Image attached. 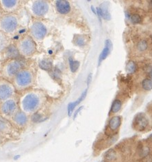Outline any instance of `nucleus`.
Here are the masks:
<instances>
[{"instance_id":"obj_8","label":"nucleus","mask_w":152,"mask_h":162,"mask_svg":"<svg viewBox=\"0 0 152 162\" xmlns=\"http://www.w3.org/2000/svg\"><path fill=\"white\" fill-rule=\"evenodd\" d=\"M21 67V64L19 62L15 61V60H12V62L7 64L6 67H5V74L8 77L15 76L20 71Z\"/></svg>"},{"instance_id":"obj_25","label":"nucleus","mask_w":152,"mask_h":162,"mask_svg":"<svg viewBox=\"0 0 152 162\" xmlns=\"http://www.w3.org/2000/svg\"><path fill=\"white\" fill-rule=\"evenodd\" d=\"M136 47L138 49V50L140 51H145L148 48V43L146 40H142L141 41H139L137 43Z\"/></svg>"},{"instance_id":"obj_29","label":"nucleus","mask_w":152,"mask_h":162,"mask_svg":"<svg viewBox=\"0 0 152 162\" xmlns=\"http://www.w3.org/2000/svg\"><path fill=\"white\" fill-rule=\"evenodd\" d=\"M138 151L141 157H145L149 153V149L147 147H143Z\"/></svg>"},{"instance_id":"obj_17","label":"nucleus","mask_w":152,"mask_h":162,"mask_svg":"<svg viewBox=\"0 0 152 162\" xmlns=\"http://www.w3.org/2000/svg\"><path fill=\"white\" fill-rule=\"evenodd\" d=\"M122 107V103L119 99H115L112 103L111 109H110V112L112 114H116L120 111Z\"/></svg>"},{"instance_id":"obj_12","label":"nucleus","mask_w":152,"mask_h":162,"mask_svg":"<svg viewBox=\"0 0 152 162\" xmlns=\"http://www.w3.org/2000/svg\"><path fill=\"white\" fill-rule=\"evenodd\" d=\"M121 124V118L119 116H114L108 122V128L112 132L117 131Z\"/></svg>"},{"instance_id":"obj_22","label":"nucleus","mask_w":152,"mask_h":162,"mask_svg":"<svg viewBox=\"0 0 152 162\" xmlns=\"http://www.w3.org/2000/svg\"><path fill=\"white\" fill-rule=\"evenodd\" d=\"M69 66H70L71 71H72L73 73L76 72L80 67V62L73 60L71 58H69Z\"/></svg>"},{"instance_id":"obj_7","label":"nucleus","mask_w":152,"mask_h":162,"mask_svg":"<svg viewBox=\"0 0 152 162\" xmlns=\"http://www.w3.org/2000/svg\"><path fill=\"white\" fill-rule=\"evenodd\" d=\"M14 92L13 87L6 81H0V101L8 99Z\"/></svg>"},{"instance_id":"obj_30","label":"nucleus","mask_w":152,"mask_h":162,"mask_svg":"<svg viewBox=\"0 0 152 162\" xmlns=\"http://www.w3.org/2000/svg\"><path fill=\"white\" fill-rule=\"evenodd\" d=\"M41 118V116L38 113L34 114L32 116V121H33V122H39V121L40 120Z\"/></svg>"},{"instance_id":"obj_32","label":"nucleus","mask_w":152,"mask_h":162,"mask_svg":"<svg viewBox=\"0 0 152 162\" xmlns=\"http://www.w3.org/2000/svg\"><path fill=\"white\" fill-rule=\"evenodd\" d=\"M105 47H109L111 49L112 47V42L110 41V40H105Z\"/></svg>"},{"instance_id":"obj_31","label":"nucleus","mask_w":152,"mask_h":162,"mask_svg":"<svg viewBox=\"0 0 152 162\" xmlns=\"http://www.w3.org/2000/svg\"><path fill=\"white\" fill-rule=\"evenodd\" d=\"M6 128V122L4 120L0 118V131H3Z\"/></svg>"},{"instance_id":"obj_15","label":"nucleus","mask_w":152,"mask_h":162,"mask_svg":"<svg viewBox=\"0 0 152 162\" xmlns=\"http://www.w3.org/2000/svg\"><path fill=\"white\" fill-rule=\"evenodd\" d=\"M105 159L107 162H114L117 159V153L114 149H110L105 153Z\"/></svg>"},{"instance_id":"obj_34","label":"nucleus","mask_w":152,"mask_h":162,"mask_svg":"<svg viewBox=\"0 0 152 162\" xmlns=\"http://www.w3.org/2000/svg\"><path fill=\"white\" fill-rule=\"evenodd\" d=\"M82 108H83V106H82V107H80V108H79V109H78V110H77L76 111V114H75V115H74V119L76 118V116H77V115L78 114V113H79V112L81 111V110L82 109Z\"/></svg>"},{"instance_id":"obj_4","label":"nucleus","mask_w":152,"mask_h":162,"mask_svg":"<svg viewBox=\"0 0 152 162\" xmlns=\"http://www.w3.org/2000/svg\"><path fill=\"white\" fill-rule=\"evenodd\" d=\"M39 99L34 94H29L24 97L22 101L23 108L28 112H32L38 108Z\"/></svg>"},{"instance_id":"obj_2","label":"nucleus","mask_w":152,"mask_h":162,"mask_svg":"<svg viewBox=\"0 0 152 162\" xmlns=\"http://www.w3.org/2000/svg\"><path fill=\"white\" fill-rule=\"evenodd\" d=\"M18 27V20L15 16L6 15L0 19V28L3 32H13Z\"/></svg>"},{"instance_id":"obj_18","label":"nucleus","mask_w":152,"mask_h":162,"mask_svg":"<svg viewBox=\"0 0 152 162\" xmlns=\"http://www.w3.org/2000/svg\"><path fill=\"white\" fill-rule=\"evenodd\" d=\"M8 40L4 32L0 31V51L3 50L8 45Z\"/></svg>"},{"instance_id":"obj_20","label":"nucleus","mask_w":152,"mask_h":162,"mask_svg":"<svg viewBox=\"0 0 152 162\" xmlns=\"http://www.w3.org/2000/svg\"><path fill=\"white\" fill-rule=\"evenodd\" d=\"M17 3L18 1H15V0H3V1H1L2 6L6 9H12L15 8Z\"/></svg>"},{"instance_id":"obj_9","label":"nucleus","mask_w":152,"mask_h":162,"mask_svg":"<svg viewBox=\"0 0 152 162\" xmlns=\"http://www.w3.org/2000/svg\"><path fill=\"white\" fill-rule=\"evenodd\" d=\"M49 6L47 2L44 1H36L32 6L34 13L37 16H43L47 13Z\"/></svg>"},{"instance_id":"obj_1","label":"nucleus","mask_w":152,"mask_h":162,"mask_svg":"<svg viewBox=\"0 0 152 162\" xmlns=\"http://www.w3.org/2000/svg\"><path fill=\"white\" fill-rule=\"evenodd\" d=\"M18 49L23 56H30L35 52L36 44L31 37L26 36L19 41Z\"/></svg>"},{"instance_id":"obj_3","label":"nucleus","mask_w":152,"mask_h":162,"mask_svg":"<svg viewBox=\"0 0 152 162\" xmlns=\"http://www.w3.org/2000/svg\"><path fill=\"white\" fill-rule=\"evenodd\" d=\"M15 83L20 88H26L32 83L33 76L32 73L28 70L20 71L15 75Z\"/></svg>"},{"instance_id":"obj_16","label":"nucleus","mask_w":152,"mask_h":162,"mask_svg":"<svg viewBox=\"0 0 152 162\" xmlns=\"http://www.w3.org/2000/svg\"><path fill=\"white\" fill-rule=\"evenodd\" d=\"M19 49H18L15 46L11 45L7 48L6 56H8V58H17V57L19 56Z\"/></svg>"},{"instance_id":"obj_35","label":"nucleus","mask_w":152,"mask_h":162,"mask_svg":"<svg viewBox=\"0 0 152 162\" xmlns=\"http://www.w3.org/2000/svg\"><path fill=\"white\" fill-rule=\"evenodd\" d=\"M91 10H93V12L95 14H96V15H97V12H96V11H95V10L94 7H93V6H91Z\"/></svg>"},{"instance_id":"obj_21","label":"nucleus","mask_w":152,"mask_h":162,"mask_svg":"<svg viewBox=\"0 0 152 162\" xmlns=\"http://www.w3.org/2000/svg\"><path fill=\"white\" fill-rule=\"evenodd\" d=\"M142 87L145 90H147V91H150V90H152V80L150 79H148V78H145L143 80L142 83Z\"/></svg>"},{"instance_id":"obj_11","label":"nucleus","mask_w":152,"mask_h":162,"mask_svg":"<svg viewBox=\"0 0 152 162\" xmlns=\"http://www.w3.org/2000/svg\"><path fill=\"white\" fill-rule=\"evenodd\" d=\"M56 9L59 13L65 15L69 13L71 10V6L69 1H64V0H58L56 1Z\"/></svg>"},{"instance_id":"obj_13","label":"nucleus","mask_w":152,"mask_h":162,"mask_svg":"<svg viewBox=\"0 0 152 162\" xmlns=\"http://www.w3.org/2000/svg\"><path fill=\"white\" fill-rule=\"evenodd\" d=\"M87 90H88L87 89L86 90H85L84 91L83 93L82 94L81 97H80L76 101H75V102H73V103H70L69 105H68V108H67L68 115H69V116L71 115V114H72L73 111L74 110L75 108H76V107L78 106V104H80V103L85 99L86 96V94H87Z\"/></svg>"},{"instance_id":"obj_27","label":"nucleus","mask_w":152,"mask_h":162,"mask_svg":"<svg viewBox=\"0 0 152 162\" xmlns=\"http://www.w3.org/2000/svg\"><path fill=\"white\" fill-rule=\"evenodd\" d=\"M74 41L75 43H76L77 45L80 46V47H82V46L85 45L86 43L84 37H83L82 36H75Z\"/></svg>"},{"instance_id":"obj_19","label":"nucleus","mask_w":152,"mask_h":162,"mask_svg":"<svg viewBox=\"0 0 152 162\" xmlns=\"http://www.w3.org/2000/svg\"><path fill=\"white\" fill-rule=\"evenodd\" d=\"M137 69L136 64L134 61H129L126 65V70L128 74L134 73Z\"/></svg>"},{"instance_id":"obj_5","label":"nucleus","mask_w":152,"mask_h":162,"mask_svg":"<svg viewBox=\"0 0 152 162\" xmlns=\"http://www.w3.org/2000/svg\"><path fill=\"white\" fill-rule=\"evenodd\" d=\"M149 122L145 114L138 113L135 116L133 120V127L138 131H143L148 127Z\"/></svg>"},{"instance_id":"obj_26","label":"nucleus","mask_w":152,"mask_h":162,"mask_svg":"<svg viewBox=\"0 0 152 162\" xmlns=\"http://www.w3.org/2000/svg\"><path fill=\"white\" fill-rule=\"evenodd\" d=\"M100 9H101V17L103 18V19H105V20H110L111 19V16H110V12H109L108 8L106 7H103V8H101L100 7Z\"/></svg>"},{"instance_id":"obj_10","label":"nucleus","mask_w":152,"mask_h":162,"mask_svg":"<svg viewBox=\"0 0 152 162\" xmlns=\"http://www.w3.org/2000/svg\"><path fill=\"white\" fill-rule=\"evenodd\" d=\"M16 108H17V105L15 101L7 100L1 106V110L3 114L9 115L15 112Z\"/></svg>"},{"instance_id":"obj_36","label":"nucleus","mask_w":152,"mask_h":162,"mask_svg":"<svg viewBox=\"0 0 152 162\" xmlns=\"http://www.w3.org/2000/svg\"><path fill=\"white\" fill-rule=\"evenodd\" d=\"M149 76H150V77H151V79H152V71L149 73Z\"/></svg>"},{"instance_id":"obj_14","label":"nucleus","mask_w":152,"mask_h":162,"mask_svg":"<svg viewBox=\"0 0 152 162\" xmlns=\"http://www.w3.org/2000/svg\"><path fill=\"white\" fill-rule=\"evenodd\" d=\"M15 121L16 123H17L19 125H24L26 124L28 118H27L26 114L22 112H19L16 114L15 116Z\"/></svg>"},{"instance_id":"obj_24","label":"nucleus","mask_w":152,"mask_h":162,"mask_svg":"<svg viewBox=\"0 0 152 162\" xmlns=\"http://www.w3.org/2000/svg\"><path fill=\"white\" fill-rule=\"evenodd\" d=\"M39 67L44 70H49L52 67V63L50 60H43L39 62Z\"/></svg>"},{"instance_id":"obj_6","label":"nucleus","mask_w":152,"mask_h":162,"mask_svg":"<svg viewBox=\"0 0 152 162\" xmlns=\"http://www.w3.org/2000/svg\"><path fill=\"white\" fill-rule=\"evenodd\" d=\"M30 32L34 38L37 40H41L47 34V29L45 26L41 22H35L32 25Z\"/></svg>"},{"instance_id":"obj_28","label":"nucleus","mask_w":152,"mask_h":162,"mask_svg":"<svg viewBox=\"0 0 152 162\" xmlns=\"http://www.w3.org/2000/svg\"><path fill=\"white\" fill-rule=\"evenodd\" d=\"M130 21L134 24H140L141 22V17L138 14H134L130 17Z\"/></svg>"},{"instance_id":"obj_23","label":"nucleus","mask_w":152,"mask_h":162,"mask_svg":"<svg viewBox=\"0 0 152 162\" xmlns=\"http://www.w3.org/2000/svg\"><path fill=\"white\" fill-rule=\"evenodd\" d=\"M110 48L109 47H105L104 49H103L102 51H101V54H100L99 56V65L101 64V62L103 61V60H104L105 58L108 57V56L109 55V53L110 52Z\"/></svg>"},{"instance_id":"obj_33","label":"nucleus","mask_w":152,"mask_h":162,"mask_svg":"<svg viewBox=\"0 0 152 162\" xmlns=\"http://www.w3.org/2000/svg\"><path fill=\"white\" fill-rule=\"evenodd\" d=\"M91 79H92V74L90 73L89 74V75L88 76V78H87V85H88L90 84Z\"/></svg>"}]
</instances>
